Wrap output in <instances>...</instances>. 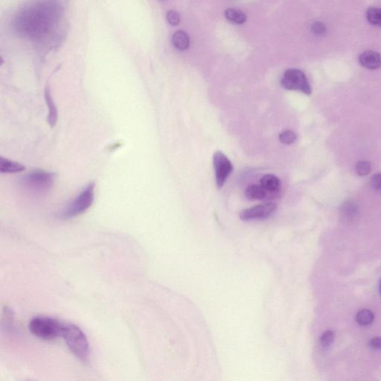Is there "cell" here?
I'll return each mask as SVG.
<instances>
[{"mask_svg": "<svg viewBox=\"0 0 381 381\" xmlns=\"http://www.w3.org/2000/svg\"><path fill=\"white\" fill-rule=\"evenodd\" d=\"M172 43L176 49L179 50H187L190 47V37L184 31H177L172 37Z\"/></svg>", "mask_w": 381, "mask_h": 381, "instance_id": "4fadbf2b", "label": "cell"}, {"mask_svg": "<svg viewBox=\"0 0 381 381\" xmlns=\"http://www.w3.org/2000/svg\"><path fill=\"white\" fill-rule=\"evenodd\" d=\"M356 322L362 326H368L375 320V314L369 309H363L357 313Z\"/></svg>", "mask_w": 381, "mask_h": 381, "instance_id": "9a60e30c", "label": "cell"}, {"mask_svg": "<svg viewBox=\"0 0 381 381\" xmlns=\"http://www.w3.org/2000/svg\"><path fill=\"white\" fill-rule=\"evenodd\" d=\"M95 183H90L76 199L63 211L61 214V218H73L86 212L94 202L95 199Z\"/></svg>", "mask_w": 381, "mask_h": 381, "instance_id": "3957f363", "label": "cell"}, {"mask_svg": "<svg viewBox=\"0 0 381 381\" xmlns=\"http://www.w3.org/2000/svg\"><path fill=\"white\" fill-rule=\"evenodd\" d=\"M44 96L46 105L49 108L47 121L50 127L53 128L58 123V111L55 100H53L52 96L51 95L50 88H49V85H46V88H45Z\"/></svg>", "mask_w": 381, "mask_h": 381, "instance_id": "30bf717a", "label": "cell"}, {"mask_svg": "<svg viewBox=\"0 0 381 381\" xmlns=\"http://www.w3.org/2000/svg\"><path fill=\"white\" fill-rule=\"evenodd\" d=\"M311 31L315 35H323L326 32V26L321 22H315L311 26Z\"/></svg>", "mask_w": 381, "mask_h": 381, "instance_id": "7402d4cb", "label": "cell"}, {"mask_svg": "<svg viewBox=\"0 0 381 381\" xmlns=\"http://www.w3.org/2000/svg\"><path fill=\"white\" fill-rule=\"evenodd\" d=\"M358 207L352 201H348L343 205V211L346 216L351 217L355 216L358 213Z\"/></svg>", "mask_w": 381, "mask_h": 381, "instance_id": "ffe728a7", "label": "cell"}, {"mask_svg": "<svg viewBox=\"0 0 381 381\" xmlns=\"http://www.w3.org/2000/svg\"><path fill=\"white\" fill-rule=\"evenodd\" d=\"M245 195L247 199H251V200H255V199H259V200L268 199L269 200V196H268V193H267L266 190L262 186L257 185V184H254V185L247 187L245 190Z\"/></svg>", "mask_w": 381, "mask_h": 381, "instance_id": "7c38bea8", "label": "cell"}, {"mask_svg": "<svg viewBox=\"0 0 381 381\" xmlns=\"http://www.w3.org/2000/svg\"><path fill=\"white\" fill-rule=\"evenodd\" d=\"M370 346L372 349H376V350L381 349V337H376L372 338L370 341Z\"/></svg>", "mask_w": 381, "mask_h": 381, "instance_id": "cb8c5ba5", "label": "cell"}, {"mask_svg": "<svg viewBox=\"0 0 381 381\" xmlns=\"http://www.w3.org/2000/svg\"><path fill=\"white\" fill-rule=\"evenodd\" d=\"M225 16L228 20L235 24H243L247 20L245 13L235 8L226 9L225 10Z\"/></svg>", "mask_w": 381, "mask_h": 381, "instance_id": "5bb4252c", "label": "cell"}, {"mask_svg": "<svg viewBox=\"0 0 381 381\" xmlns=\"http://www.w3.org/2000/svg\"><path fill=\"white\" fill-rule=\"evenodd\" d=\"M334 338H335V334H334V331H331V330L325 331L319 338L321 346L324 348L328 347L332 344Z\"/></svg>", "mask_w": 381, "mask_h": 381, "instance_id": "ac0fdd59", "label": "cell"}, {"mask_svg": "<svg viewBox=\"0 0 381 381\" xmlns=\"http://www.w3.org/2000/svg\"><path fill=\"white\" fill-rule=\"evenodd\" d=\"M371 171V165L367 161L358 162L356 166V172L360 176H367Z\"/></svg>", "mask_w": 381, "mask_h": 381, "instance_id": "d6986e66", "label": "cell"}, {"mask_svg": "<svg viewBox=\"0 0 381 381\" xmlns=\"http://www.w3.org/2000/svg\"><path fill=\"white\" fill-rule=\"evenodd\" d=\"M61 337L64 339L70 352L85 362L89 357V343L85 333L74 324H64Z\"/></svg>", "mask_w": 381, "mask_h": 381, "instance_id": "6da1fadb", "label": "cell"}, {"mask_svg": "<svg viewBox=\"0 0 381 381\" xmlns=\"http://www.w3.org/2000/svg\"><path fill=\"white\" fill-rule=\"evenodd\" d=\"M260 185L268 193L269 200L278 198L281 193V182L275 175H266L262 177Z\"/></svg>", "mask_w": 381, "mask_h": 381, "instance_id": "ba28073f", "label": "cell"}, {"mask_svg": "<svg viewBox=\"0 0 381 381\" xmlns=\"http://www.w3.org/2000/svg\"><path fill=\"white\" fill-rule=\"evenodd\" d=\"M379 291H380V293L381 295V280L380 282V285H379Z\"/></svg>", "mask_w": 381, "mask_h": 381, "instance_id": "d4e9b609", "label": "cell"}, {"mask_svg": "<svg viewBox=\"0 0 381 381\" xmlns=\"http://www.w3.org/2000/svg\"><path fill=\"white\" fill-rule=\"evenodd\" d=\"M213 166L215 173L216 185L220 189L232 173L233 166L230 160L221 151H216L213 155Z\"/></svg>", "mask_w": 381, "mask_h": 381, "instance_id": "8992f818", "label": "cell"}, {"mask_svg": "<svg viewBox=\"0 0 381 381\" xmlns=\"http://www.w3.org/2000/svg\"><path fill=\"white\" fill-rule=\"evenodd\" d=\"M64 323L53 318L37 316L33 318L28 328L33 335L41 340H53L61 337Z\"/></svg>", "mask_w": 381, "mask_h": 381, "instance_id": "7a4b0ae2", "label": "cell"}, {"mask_svg": "<svg viewBox=\"0 0 381 381\" xmlns=\"http://www.w3.org/2000/svg\"><path fill=\"white\" fill-rule=\"evenodd\" d=\"M55 174L43 170H36L24 177L22 184L30 191L43 193L52 188L55 181Z\"/></svg>", "mask_w": 381, "mask_h": 381, "instance_id": "277c9868", "label": "cell"}, {"mask_svg": "<svg viewBox=\"0 0 381 381\" xmlns=\"http://www.w3.org/2000/svg\"><path fill=\"white\" fill-rule=\"evenodd\" d=\"M359 62L368 70H378L381 67V55L375 51L367 50L360 55Z\"/></svg>", "mask_w": 381, "mask_h": 381, "instance_id": "9c48e42d", "label": "cell"}, {"mask_svg": "<svg viewBox=\"0 0 381 381\" xmlns=\"http://www.w3.org/2000/svg\"><path fill=\"white\" fill-rule=\"evenodd\" d=\"M25 170V167L23 165L0 157V172L1 173L16 174Z\"/></svg>", "mask_w": 381, "mask_h": 381, "instance_id": "8fae6325", "label": "cell"}, {"mask_svg": "<svg viewBox=\"0 0 381 381\" xmlns=\"http://www.w3.org/2000/svg\"><path fill=\"white\" fill-rule=\"evenodd\" d=\"M281 85L288 91H299L306 95L311 94V88L304 73L297 69L286 70L281 79Z\"/></svg>", "mask_w": 381, "mask_h": 381, "instance_id": "5b68a950", "label": "cell"}, {"mask_svg": "<svg viewBox=\"0 0 381 381\" xmlns=\"http://www.w3.org/2000/svg\"><path fill=\"white\" fill-rule=\"evenodd\" d=\"M296 134L292 130H286L279 136V139L284 145H291L296 140Z\"/></svg>", "mask_w": 381, "mask_h": 381, "instance_id": "e0dca14e", "label": "cell"}, {"mask_svg": "<svg viewBox=\"0 0 381 381\" xmlns=\"http://www.w3.org/2000/svg\"><path fill=\"white\" fill-rule=\"evenodd\" d=\"M367 20L372 25L381 27V8L371 7L367 11Z\"/></svg>", "mask_w": 381, "mask_h": 381, "instance_id": "2e32d148", "label": "cell"}, {"mask_svg": "<svg viewBox=\"0 0 381 381\" xmlns=\"http://www.w3.org/2000/svg\"><path fill=\"white\" fill-rule=\"evenodd\" d=\"M277 204L272 202H265L241 211L240 218L244 221L268 218L277 210Z\"/></svg>", "mask_w": 381, "mask_h": 381, "instance_id": "52a82bcc", "label": "cell"}, {"mask_svg": "<svg viewBox=\"0 0 381 381\" xmlns=\"http://www.w3.org/2000/svg\"><path fill=\"white\" fill-rule=\"evenodd\" d=\"M371 187L374 190H381V173L374 175L372 178Z\"/></svg>", "mask_w": 381, "mask_h": 381, "instance_id": "603a6c76", "label": "cell"}, {"mask_svg": "<svg viewBox=\"0 0 381 381\" xmlns=\"http://www.w3.org/2000/svg\"><path fill=\"white\" fill-rule=\"evenodd\" d=\"M166 17H167L168 22L172 25H178L181 22V16H180L179 13L175 10H169Z\"/></svg>", "mask_w": 381, "mask_h": 381, "instance_id": "44dd1931", "label": "cell"}]
</instances>
